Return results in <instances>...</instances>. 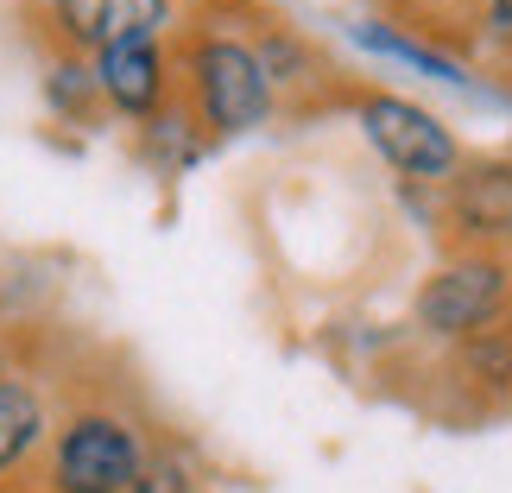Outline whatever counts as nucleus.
Here are the masks:
<instances>
[{
  "instance_id": "nucleus-10",
  "label": "nucleus",
  "mask_w": 512,
  "mask_h": 493,
  "mask_svg": "<svg viewBox=\"0 0 512 493\" xmlns=\"http://www.w3.org/2000/svg\"><path fill=\"white\" fill-rule=\"evenodd\" d=\"M133 152H140V165L152 177H184L215 152V140L196 127V114L184 102H171L165 114H152L146 127H133Z\"/></svg>"
},
{
  "instance_id": "nucleus-3",
  "label": "nucleus",
  "mask_w": 512,
  "mask_h": 493,
  "mask_svg": "<svg viewBox=\"0 0 512 493\" xmlns=\"http://www.w3.org/2000/svg\"><path fill=\"white\" fill-rule=\"evenodd\" d=\"M348 114H354V127L367 133V146L380 152V165L399 177V184H411V190H443L449 177H456V165L468 159L456 127H449L437 108L411 102V95L361 83L354 102H348Z\"/></svg>"
},
{
  "instance_id": "nucleus-2",
  "label": "nucleus",
  "mask_w": 512,
  "mask_h": 493,
  "mask_svg": "<svg viewBox=\"0 0 512 493\" xmlns=\"http://www.w3.org/2000/svg\"><path fill=\"white\" fill-rule=\"evenodd\" d=\"M152 430L159 424L127 392H76L51 424L38 481L51 493H127L152 449Z\"/></svg>"
},
{
  "instance_id": "nucleus-1",
  "label": "nucleus",
  "mask_w": 512,
  "mask_h": 493,
  "mask_svg": "<svg viewBox=\"0 0 512 493\" xmlns=\"http://www.w3.org/2000/svg\"><path fill=\"white\" fill-rule=\"evenodd\" d=\"M171 64H177V102L196 114V127L215 146L241 140V133H260L279 114L272 83H266V70H260V57H253L241 26H215V19L177 26Z\"/></svg>"
},
{
  "instance_id": "nucleus-6",
  "label": "nucleus",
  "mask_w": 512,
  "mask_h": 493,
  "mask_svg": "<svg viewBox=\"0 0 512 493\" xmlns=\"http://www.w3.org/2000/svg\"><path fill=\"white\" fill-rule=\"evenodd\" d=\"M241 32H247L253 57H260L279 114H298V121H304V114H323V108H348L354 102V89H361V83H348V70L329 64V51L317 45V38L298 32L291 19H279L272 7L253 13Z\"/></svg>"
},
{
  "instance_id": "nucleus-18",
  "label": "nucleus",
  "mask_w": 512,
  "mask_h": 493,
  "mask_svg": "<svg viewBox=\"0 0 512 493\" xmlns=\"http://www.w3.org/2000/svg\"><path fill=\"white\" fill-rule=\"evenodd\" d=\"M0 493H51V487L32 475V481H0Z\"/></svg>"
},
{
  "instance_id": "nucleus-11",
  "label": "nucleus",
  "mask_w": 512,
  "mask_h": 493,
  "mask_svg": "<svg viewBox=\"0 0 512 493\" xmlns=\"http://www.w3.org/2000/svg\"><path fill=\"white\" fill-rule=\"evenodd\" d=\"M348 38H354L361 51H373V57H392V64H411V70H424L430 83H449V89H475V70H468L462 57L437 51L430 38L405 32V26H392V19H361V26H348Z\"/></svg>"
},
{
  "instance_id": "nucleus-14",
  "label": "nucleus",
  "mask_w": 512,
  "mask_h": 493,
  "mask_svg": "<svg viewBox=\"0 0 512 493\" xmlns=\"http://www.w3.org/2000/svg\"><path fill=\"white\" fill-rule=\"evenodd\" d=\"M380 7L392 13V26L418 32V38H430L437 51H449V57H462V64H468V26H475V0H380ZM468 70H475V64H468Z\"/></svg>"
},
{
  "instance_id": "nucleus-17",
  "label": "nucleus",
  "mask_w": 512,
  "mask_h": 493,
  "mask_svg": "<svg viewBox=\"0 0 512 493\" xmlns=\"http://www.w3.org/2000/svg\"><path fill=\"white\" fill-rule=\"evenodd\" d=\"M19 367V335H0V373Z\"/></svg>"
},
{
  "instance_id": "nucleus-4",
  "label": "nucleus",
  "mask_w": 512,
  "mask_h": 493,
  "mask_svg": "<svg viewBox=\"0 0 512 493\" xmlns=\"http://www.w3.org/2000/svg\"><path fill=\"white\" fill-rule=\"evenodd\" d=\"M500 323H512V253H443V266L411 291V329L437 348Z\"/></svg>"
},
{
  "instance_id": "nucleus-8",
  "label": "nucleus",
  "mask_w": 512,
  "mask_h": 493,
  "mask_svg": "<svg viewBox=\"0 0 512 493\" xmlns=\"http://www.w3.org/2000/svg\"><path fill=\"white\" fill-rule=\"evenodd\" d=\"M171 38H127V45H108L102 57H89V64H95V83H102V102H108V121L146 127L152 114H165L177 102Z\"/></svg>"
},
{
  "instance_id": "nucleus-15",
  "label": "nucleus",
  "mask_w": 512,
  "mask_h": 493,
  "mask_svg": "<svg viewBox=\"0 0 512 493\" xmlns=\"http://www.w3.org/2000/svg\"><path fill=\"white\" fill-rule=\"evenodd\" d=\"M468 64L494 70L512 83V0H475V26H468Z\"/></svg>"
},
{
  "instance_id": "nucleus-13",
  "label": "nucleus",
  "mask_w": 512,
  "mask_h": 493,
  "mask_svg": "<svg viewBox=\"0 0 512 493\" xmlns=\"http://www.w3.org/2000/svg\"><path fill=\"white\" fill-rule=\"evenodd\" d=\"M127 493H209V468L203 456L190 449V437H177V430H152V449L140 462V475H133Z\"/></svg>"
},
{
  "instance_id": "nucleus-16",
  "label": "nucleus",
  "mask_w": 512,
  "mask_h": 493,
  "mask_svg": "<svg viewBox=\"0 0 512 493\" xmlns=\"http://www.w3.org/2000/svg\"><path fill=\"white\" fill-rule=\"evenodd\" d=\"M190 19H215V26H247L253 13H266V0H171Z\"/></svg>"
},
{
  "instance_id": "nucleus-12",
  "label": "nucleus",
  "mask_w": 512,
  "mask_h": 493,
  "mask_svg": "<svg viewBox=\"0 0 512 493\" xmlns=\"http://www.w3.org/2000/svg\"><path fill=\"white\" fill-rule=\"evenodd\" d=\"M45 108L51 121L64 127H102L108 121V102H102V83H95V64L89 57H45Z\"/></svg>"
},
{
  "instance_id": "nucleus-5",
  "label": "nucleus",
  "mask_w": 512,
  "mask_h": 493,
  "mask_svg": "<svg viewBox=\"0 0 512 493\" xmlns=\"http://www.w3.org/2000/svg\"><path fill=\"white\" fill-rule=\"evenodd\" d=\"M38 57H102L127 38H171V0H26Z\"/></svg>"
},
{
  "instance_id": "nucleus-7",
  "label": "nucleus",
  "mask_w": 512,
  "mask_h": 493,
  "mask_svg": "<svg viewBox=\"0 0 512 493\" xmlns=\"http://www.w3.org/2000/svg\"><path fill=\"white\" fill-rule=\"evenodd\" d=\"M449 253H512V152H468L430 215Z\"/></svg>"
},
{
  "instance_id": "nucleus-9",
  "label": "nucleus",
  "mask_w": 512,
  "mask_h": 493,
  "mask_svg": "<svg viewBox=\"0 0 512 493\" xmlns=\"http://www.w3.org/2000/svg\"><path fill=\"white\" fill-rule=\"evenodd\" d=\"M51 399L38 386V373L19 361L0 373V481H26L38 462H45L51 443Z\"/></svg>"
}]
</instances>
